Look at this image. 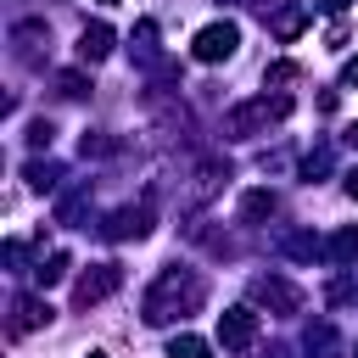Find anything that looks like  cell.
Instances as JSON below:
<instances>
[{
  "label": "cell",
  "mask_w": 358,
  "mask_h": 358,
  "mask_svg": "<svg viewBox=\"0 0 358 358\" xmlns=\"http://www.w3.org/2000/svg\"><path fill=\"white\" fill-rule=\"evenodd\" d=\"M190 308H201V280L190 268H162L157 285L145 291V324H168V319H185Z\"/></svg>",
  "instance_id": "obj_1"
},
{
  "label": "cell",
  "mask_w": 358,
  "mask_h": 358,
  "mask_svg": "<svg viewBox=\"0 0 358 358\" xmlns=\"http://www.w3.org/2000/svg\"><path fill=\"white\" fill-rule=\"evenodd\" d=\"M280 117H291V95H257V101H241L235 112H224V134L229 140H252L257 129H268V123H280Z\"/></svg>",
  "instance_id": "obj_2"
},
{
  "label": "cell",
  "mask_w": 358,
  "mask_h": 358,
  "mask_svg": "<svg viewBox=\"0 0 358 358\" xmlns=\"http://www.w3.org/2000/svg\"><path fill=\"white\" fill-rule=\"evenodd\" d=\"M235 45H241V28H235V22H207V28L190 39V56H196V62H229Z\"/></svg>",
  "instance_id": "obj_3"
},
{
  "label": "cell",
  "mask_w": 358,
  "mask_h": 358,
  "mask_svg": "<svg viewBox=\"0 0 358 358\" xmlns=\"http://www.w3.org/2000/svg\"><path fill=\"white\" fill-rule=\"evenodd\" d=\"M117 285H123V268H117V263H95V268H90L84 280H78V291H73V302H78V308H90V302H101V296H112Z\"/></svg>",
  "instance_id": "obj_4"
},
{
  "label": "cell",
  "mask_w": 358,
  "mask_h": 358,
  "mask_svg": "<svg viewBox=\"0 0 358 358\" xmlns=\"http://www.w3.org/2000/svg\"><path fill=\"white\" fill-rule=\"evenodd\" d=\"M218 341H224L229 352L252 347V341H257V313H252V308H229V313H218Z\"/></svg>",
  "instance_id": "obj_5"
},
{
  "label": "cell",
  "mask_w": 358,
  "mask_h": 358,
  "mask_svg": "<svg viewBox=\"0 0 358 358\" xmlns=\"http://www.w3.org/2000/svg\"><path fill=\"white\" fill-rule=\"evenodd\" d=\"M106 235L112 241H145L151 235V207L140 201V207H117L112 218H106Z\"/></svg>",
  "instance_id": "obj_6"
},
{
  "label": "cell",
  "mask_w": 358,
  "mask_h": 358,
  "mask_svg": "<svg viewBox=\"0 0 358 358\" xmlns=\"http://www.w3.org/2000/svg\"><path fill=\"white\" fill-rule=\"evenodd\" d=\"M252 296L268 302V308H280V313H296V308H302L296 285H285V280H274V274H257V280H252Z\"/></svg>",
  "instance_id": "obj_7"
},
{
  "label": "cell",
  "mask_w": 358,
  "mask_h": 358,
  "mask_svg": "<svg viewBox=\"0 0 358 358\" xmlns=\"http://www.w3.org/2000/svg\"><path fill=\"white\" fill-rule=\"evenodd\" d=\"M39 324H50V302H45V296H17V302H11V336L39 330Z\"/></svg>",
  "instance_id": "obj_8"
},
{
  "label": "cell",
  "mask_w": 358,
  "mask_h": 358,
  "mask_svg": "<svg viewBox=\"0 0 358 358\" xmlns=\"http://www.w3.org/2000/svg\"><path fill=\"white\" fill-rule=\"evenodd\" d=\"M112 39H117V34H112L106 22H90V28L78 34V62H106V56H112Z\"/></svg>",
  "instance_id": "obj_9"
},
{
  "label": "cell",
  "mask_w": 358,
  "mask_h": 358,
  "mask_svg": "<svg viewBox=\"0 0 358 358\" xmlns=\"http://www.w3.org/2000/svg\"><path fill=\"white\" fill-rule=\"evenodd\" d=\"M62 274H67V252H50V257H45V263L34 268V285H39V291H50V285H56Z\"/></svg>",
  "instance_id": "obj_10"
},
{
  "label": "cell",
  "mask_w": 358,
  "mask_h": 358,
  "mask_svg": "<svg viewBox=\"0 0 358 358\" xmlns=\"http://www.w3.org/2000/svg\"><path fill=\"white\" fill-rule=\"evenodd\" d=\"M168 358H213V347L201 336H173L168 341Z\"/></svg>",
  "instance_id": "obj_11"
},
{
  "label": "cell",
  "mask_w": 358,
  "mask_h": 358,
  "mask_svg": "<svg viewBox=\"0 0 358 358\" xmlns=\"http://www.w3.org/2000/svg\"><path fill=\"white\" fill-rule=\"evenodd\" d=\"M302 22H308V17H302V6H285V11L274 17V39H296V34H302Z\"/></svg>",
  "instance_id": "obj_12"
},
{
  "label": "cell",
  "mask_w": 358,
  "mask_h": 358,
  "mask_svg": "<svg viewBox=\"0 0 358 358\" xmlns=\"http://www.w3.org/2000/svg\"><path fill=\"white\" fill-rule=\"evenodd\" d=\"M330 263H358V229H341L330 241Z\"/></svg>",
  "instance_id": "obj_13"
},
{
  "label": "cell",
  "mask_w": 358,
  "mask_h": 358,
  "mask_svg": "<svg viewBox=\"0 0 358 358\" xmlns=\"http://www.w3.org/2000/svg\"><path fill=\"white\" fill-rule=\"evenodd\" d=\"M56 179H62V168H56V162H28V185H34V190H50Z\"/></svg>",
  "instance_id": "obj_14"
},
{
  "label": "cell",
  "mask_w": 358,
  "mask_h": 358,
  "mask_svg": "<svg viewBox=\"0 0 358 358\" xmlns=\"http://www.w3.org/2000/svg\"><path fill=\"white\" fill-rule=\"evenodd\" d=\"M241 213H246V218H268V213H274V196H268V190H252Z\"/></svg>",
  "instance_id": "obj_15"
},
{
  "label": "cell",
  "mask_w": 358,
  "mask_h": 358,
  "mask_svg": "<svg viewBox=\"0 0 358 358\" xmlns=\"http://www.w3.org/2000/svg\"><path fill=\"white\" fill-rule=\"evenodd\" d=\"M285 252H291V257H319V241H313V235H291Z\"/></svg>",
  "instance_id": "obj_16"
},
{
  "label": "cell",
  "mask_w": 358,
  "mask_h": 358,
  "mask_svg": "<svg viewBox=\"0 0 358 358\" xmlns=\"http://www.w3.org/2000/svg\"><path fill=\"white\" fill-rule=\"evenodd\" d=\"M263 78H268V84H291V78H296V62H274Z\"/></svg>",
  "instance_id": "obj_17"
},
{
  "label": "cell",
  "mask_w": 358,
  "mask_h": 358,
  "mask_svg": "<svg viewBox=\"0 0 358 358\" xmlns=\"http://www.w3.org/2000/svg\"><path fill=\"white\" fill-rule=\"evenodd\" d=\"M78 151H84V157H106V151H112V145H106V140H101V134H95V129H90V134H84V140H78Z\"/></svg>",
  "instance_id": "obj_18"
},
{
  "label": "cell",
  "mask_w": 358,
  "mask_h": 358,
  "mask_svg": "<svg viewBox=\"0 0 358 358\" xmlns=\"http://www.w3.org/2000/svg\"><path fill=\"white\" fill-rule=\"evenodd\" d=\"M56 90H62V95H84V73H62Z\"/></svg>",
  "instance_id": "obj_19"
},
{
  "label": "cell",
  "mask_w": 358,
  "mask_h": 358,
  "mask_svg": "<svg viewBox=\"0 0 358 358\" xmlns=\"http://www.w3.org/2000/svg\"><path fill=\"white\" fill-rule=\"evenodd\" d=\"M50 134H56V129H50V123H45V117H39V123H34V129H28V140H34V145H50Z\"/></svg>",
  "instance_id": "obj_20"
},
{
  "label": "cell",
  "mask_w": 358,
  "mask_h": 358,
  "mask_svg": "<svg viewBox=\"0 0 358 358\" xmlns=\"http://www.w3.org/2000/svg\"><path fill=\"white\" fill-rule=\"evenodd\" d=\"M341 84H347V90H358V56H347V67H341Z\"/></svg>",
  "instance_id": "obj_21"
},
{
  "label": "cell",
  "mask_w": 358,
  "mask_h": 358,
  "mask_svg": "<svg viewBox=\"0 0 358 358\" xmlns=\"http://www.w3.org/2000/svg\"><path fill=\"white\" fill-rule=\"evenodd\" d=\"M319 11H347V0H313Z\"/></svg>",
  "instance_id": "obj_22"
},
{
  "label": "cell",
  "mask_w": 358,
  "mask_h": 358,
  "mask_svg": "<svg viewBox=\"0 0 358 358\" xmlns=\"http://www.w3.org/2000/svg\"><path fill=\"white\" fill-rule=\"evenodd\" d=\"M347 196L358 201V168H347Z\"/></svg>",
  "instance_id": "obj_23"
},
{
  "label": "cell",
  "mask_w": 358,
  "mask_h": 358,
  "mask_svg": "<svg viewBox=\"0 0 358 358\" xmlns=\"http://www.w3.org/2000/svg\"><path fill=\"white\" fill-rule=\"evenodd\" d=\"M347 140H352V145H358V123H352V129H347Z\"/></svg>",
  "instance_id": "obj_24"
},
{
  "label": "cell",
  "mask_w": 358,
  "mask_h": 358,
  "mask_svg": "<svg viewBox=\"0 0 358 358\" xmlns=\"http://www.w3.org/2000/svg\"><path fill=\"white\" fill-rule=\"evenodd\" d=\"M95 6H117V0H95Z\"/></svg>",
  "instance_id": "obj_25"
},
{
  "label": "cell",
  "mask_w": 358,
  "mask_h": 358,
  "mask_svg": "<svg viewBox=\"0 0 358 358\" xmlns=\"http://www.w3.org/2000/svg\"><path fill=\"white\" fill-rule=\"evenodd\" d=\"M90 358H106V352H90Z\"/></svg>",
  "instance_id": "obj_26"
}]
</instances>
